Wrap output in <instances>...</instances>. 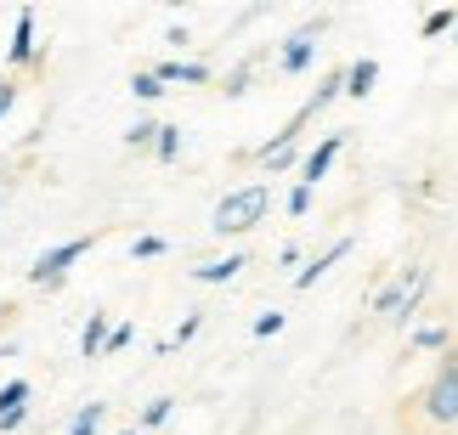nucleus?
I'll return each instance as SVG.
<instances>
[{
	"mask_svg": "<svg viewBox=\"0 0 458 435\" xmlns=\"http://www.w3.org/2000/svg\"><path fill=\"white\" fill-rule=\"evenodd\" d=\"M267 210H272V187L267 181H243V187H233V193L216 204L209 232L216 238H243V232H255V226L267 221Z\"/></svg>",
	"mask_w": 458,
	"mask_h": 435,
	"instance_id": "nucleus-1",
	"label": "nucleus"
},
{
	"mask_svg": "<svg viewBox=\"0 0 458 435\" xmlns=\"http://www.w3.org/2000/svg\"><path fill=\"white\" fill-rule=\"evenodd\" d=\"M97 249V232H80V238H63V243H51V249L34 255V266H29V283L34 289H63V277L80 266L85 255Z\"/></svg>",
	"mask_w": 458,
	"mask_h": 435,
	"instance_id": "nucleus-2",
	"label": "nucleus"
},
{
	"mask_svg": "<svg viewBox=\"0 0 458 435\" xmlns=\"http://www.w3.org/2000/svg\"><path fill=\"white\" fill-rule=\"evenodd\" d=\"M419 413H425L436 430H453V424H458V373H442V368H436L430 385H425V396H419Z\"/></svg>",
	"mask_w": 458,
	"mask_h": 435,
	"instance_id": "nucleus-3",
	"label": "nucleus"
},
{
	"mask_svg": "<svg viewBox=\"0 0 458 435\" xmlns=\"http://www.w3.org/2000/svg\"><path fill=\"white\" fill-rule=\"evenodd\" d=\"M301 130H306V119H301V113H289V125L277 130L272 142H260V147H255V164H260V170H289L294 159H301Z\"/></svg>",
	"mask_w": 458,
	"mask_h": 435,
	"instance_id": "nucleus-4",
	"label": "nucleus"
},
{
	"mask_svg": "<svg viewBox=\"0 0 458 435\" xmlns=\"http://www.w3.org/2000/svg\"><path fill=\"white\" fill-rule=\"evenodd\" d=\"M425 283V266H402L391 283H385L379 294H374V317H385V322H396L402 311H408V300H413V289Z\"/></svg>",
	"mask_w": 458,
	"mask_h": 435,
	"instance_id": "nucleus-5",
	"label": "nucleus"
},
{
	"mask_svg": "<svg viewBox=\"0 0 458 435\" xmlns=\"http://www.w3.org/2000/svg\"><path fill=\"white\" fill-rule=\"evenodd\" d=\"M34 29H40V12L23 6V12H17V23H12V46H6V63H12V68H34V63H40Z\"/></svg>",
	"mask_w": 458,
	"mask_h": 435,
	"instance_id": "nucleus-6",
	"label": "nucleus"
},
{
	"mask_svg": "<svg viewBox=\"0 0 458 435\" xmlns=\"http://www.w3.org/2000/svg\"><path fill=\"white\" fill-rule=\"evenodd\" d=\"M345 136H351V130H334V136H323V142H317V147L306 153V159H301V187H317V181L328 176L334 159L345 153Z\"/></svg>",
	"mask_w": 458,
	"mask_h": 435,
	"instance_id": "nucleus-7",
	"label": "nucleus"
},
{
	"mask_svg": "<svg viewBox=\"0 0 458 435\" xmlns=\"http://www.w3.org/2000/svg\"><path fill=\"white\" fill-rule=\"evenodd\" d=\"M29 396H34L29 379H6V385H0V435L29 424Z\"/></svg>",
	"mask_w": 458,
	"mask_h": 435,
	"instance_id": "nucleus-8",
	"label": "nucleus"
},
{
	"mask_svg": "<svg viewBox=\"0 0 458 435\" xmlns=\"http://www.w3.org/2000/svg\"><path fill=\"white\" fill-rule=\"evenodd\" d=\"M345 255H351V238H334L323 255H317V260H306V266L294 272V289H301V294H306V289H317V283H323V277H328L334 266H340Z\"/></svg>",
	"mask_w": 458,
	"mask_h": 435,
	"instance_id": "nucleus-9",
	"label": "nucleus"
},
{
	"mask_svg": "<svg viewBox=\"0 0 458 435\" xmlns=\"http://www.w3.org/2000/svg\"><path fill=\"white\" fill-rule=\"evenodd\" d=\"M340 96H345V68H328V74L317 79V91H311V96H306V102H301L294 113H301L306 125H311V119H317V113H328V108H334Z\"/></svg>",
	"mask_w": 458,
	"mask_h": 435,
	"instance_id": "nucleus-10",
	"label": "nucleus"
},
{
	"mask_svg": "<svg viewBox=\"0 0 458 435\" xmlns=\"http://www.w3.org/2000/svg\"><path fill=\"white\" fill-rule=\"evenodd\" d=\"M317 63V34H289L284 40V51H277V68H284V74H306V68Z\"/></svg>",
	"mask_w": 458,
	"mask_h": 435,
	"instance_id": "nucleus-11",
	"label": "nucleus"
},
{
	"mask_svg": "<svg viewBox=\"0 0 458 435\" xmlns=\"http://www.w3.org/2000/svg\"><path fill=\"white\" fill-rule=\"evenodd\" d=\"M243 266H250V255H221V260H204V266L199 272H192V283H204V289H221V283H233V277L243 272Z\"/></svg>",
	"mask_w": 458,
	"mask_h": 435,
	"instance_id": "nucleus-12",
	"label": "nucleus"
},
{
	"mask_svg": "<svg viewBox=\"0 0 458 435\" xmlns=\"http://www.w3.org/2000/svg\"><path fill=\"white\" fill-rule=\"evenodd\" d=\"M165 85H209V63H187V57H165L153 68Z\"/></svg>",
	"mask_w": 458,
	"mask_h": 435,
	"instance_id": "nucleus-13",
	"label": "nucleus"
},
{
	"mask_svg": "<svg viewBox=\"0 0 458 435\" xmlns=\"http://www.w3.org/2000/svg\"><path fill=\"white\" fill-rule=\"evenodd\" d=\"M108 328H114L108 311H91V317H85V328H80V356H85V362L102 356V345H108Z\"/></svg>",
	"mask_w": 458,
	"mask_h": 435,
	"instance_id": "nucleus-14",
	"label": "nucleus"
},
{
	"mask_svg": "<svg viewBox=\"0 0 458 435\" xmlns=\"http://www.w3.org/2000/svg\"><path fill=\"white\" fill-rule=\"evenodd\" d=\"M374 85H379V63H374V57H357V63L345 68V96H351V102L374 96Z\"/></svg>",
	"mask_w": 458,
	"mask_h": 435,
	"instance_id": "nucleus-15",
	"label": "nucleus"
},
{
	"mask_svg": "<svg viewBox=\"0 0 458 435\" xmlns=\"http://www.w3.org/2000/svg\"><path fill=\"white\" fill-rule=\"evenodd\" d=\"M447 345H453V328H442V322H425V328H413L408 351H436V356H442Z\"/></svg>",
	"mask_w": 458,
	"mask_h": 435,
	"instance_id": "nucleus-16",
	"label": "nucleus"
},
{
	"mask_svg": "<svg viewBox=\"0 0 458 435\" xmlns=\"http://www.w3.org/2000/svg\"><path fill=\"white\" fill-rule=\"evenodd\" d=\"M102 419H108V402H85L74 419H68L63 435H102Z\"/></svg>",
	"mask_w": 458,
	"mask_h": 435,
	"instance_id": "nucleus-17",
	"label": "nucleus"
},
{
	"mask_svg": "<svg viewBox=\"0 0 458 435\" xmlns=\"http://www.w3.org/2000/svg\"><path fill=\"white\" fill-rule=\"evenodd\" d=\"M453 23H458V6H436V12H425L419 34H425V40H442V34H453Z\"/></svg>",
	"mask_w": 458,
	"mask_h": 435,
	"instance_id": "nucleus-18",
	"label": "nucleus"
},
{
	"mask_svg": "<svg viewBox=\"0 0 458 435\" xmlns=\"http://www.w3.org/2000/svg\"><path fill=\"white\" fill-rule=\"evenodd\" d=\"M153 159H158V164H175V159H182V125H158Z\"/></svg>",
	"mask_w": 458,
	"mask_h": 435,
	"instance_id": "nucleus-19",
	"label": "nucleus"
},
{
	"mask_svg": "<svg viewBox=\"0 0 458 435\" xmlns=\"http://www.w3.org/2000/svg\"><path fill=\"white\" fill-rule=\"evenodd\" d=\"M153 142H158V119H153V113L136 119V125L125 130V147H131V153H153Z\"/></svg>",
	"mask_w": 458,
	"mask_h": 435,
	"instance_id": "nucleus-20",
	"label": "nucleus"
},
{
	"mask_svg": "<svg viewBox=\"0 0 458 435\" xmlns=\"http://www.w3.org/2000/svg\"><path fill=\"white\" fill-rule=\"evenodd\" d=\"M170 413H175V402L170 396H153V402L136 413V430H158V424H170Z\"/></svg>",
	"mask_w": 458,
	"mask_h": 435,
	"instance_id": "nucleus-21",
	"label": "nucleus"
},
{
	"mask_svg": "<svg viewBox=\"0 0 458 435\" xmlns=\"http://www.w3.org/2000/svg\"><path fill=\"white\" fill-rule=\"evenodd\" d=\"M131 96L136 102H158V96H165V79H158L153 68H142V74H131Z\"/></svg>",
	"mask_w": 458,
	"mask_h": 435,
	"instance_id": "nucleus-22",
	"label": "nucleus"
},
{
	"mask_svg": "<svg viewBox=\"0 0 458 435\" xmlns=\"http://www.w3.org/2000/svg\"><path fill=\"white\" fill-rule=\"evenodd\" d=\"M165 249H170V243L158 238V232H142V238H131V260H158Z\"/></svg>",
	"mask_w": 458,
	"mask_h": 435,
	"instance_id": "nucleus-23",
	"label": "nucleus"
},
{
	"mask_svg": "<svg viewBox=\"0 0 458 435\" xmlns=\"http://www.w3.org/2000/svg\"><path fill=\"white\" fill-rule=\"evenodd\" d=\"M131 339H136V322H114V328H108V345H102V356H119Z\"/></svg>",
	"mask_w": 458,
	"mask_h": 435,
	"instance_id": "nucleus-24",
	"label": "nucleus"
},
{
	"mask_svg": "<svg viewBox=\"0 0 458 435\" xmlns=\"http://www.w3.org/2000/svg\"><path fill=\"white\" fill-rule=\"evenodd\" d=\"M284 311H260V317H255V339H277V334H284Z\"/></svg>",
	"mask_w": 458,
	"mask_h": 435,
	"instance_id": "nucleus-25",
	"label": "nucleus"
},
{
	"mask_svg": "<svg viewBox=\"0 0 458 435\" xmlns=\"http://www.w3.org/2000/svg\"><path fill=\"white\" fill-rule=\"evenodd\" d=\"M250 79H255V63H238L233 74H226V91L221 96H243V91H250Z\"/></svg>",
	"mask_w": 458,
	"mask_h": 435,
	"instance_id": "nucleus-26",
	"label": "nucleus"
},
{
	"mask_svg": "<svg viewBox=\"0 0 458 435\" xmlns=\"http://www.w3.org/2000/svg\"><path fill=\"white\" fill-rule=\"evenodd\" d=\"M199 328H204V317H199V311H187V317L175 322V334H170V345H187L192 334H199Z\"/></svg>",
	"mask_w": 458,
	"mask_h": 435,
	"instance_id": "nucleus-27",
	"label": "nucleus"
},
{
	"mask_svg": "<svg viewBox=\"0 0 458 435\" xmlns=\"http://www.w3.org/2000/svg\"><path fill=\"white\" fill-rule=\"evenodd\" d=\"M12 108H17V79H6V74H0V125L12 119Z\"/></svg>",
	"mask_w": 458,
	"mask_h": 435,
	"instance_id": "nucleus-28",
	"label": "nucleus"
},
{
	"mask_svg": "<svg viewBox=\"0 0 458 435\" xmlns=\"http://www.w3.org/2000/svg\"><path fill=\"white\" fill-rule=\"evenodd\" d=\"M306 210H311V187H294V193H289V215L301 221Z\"/></svg>",
	"mask_w": 458,
	"mask_h": 435,
	"instance_id": "nucleus-29",
	"label": "nucleus"
},
{
	"mask_svg": "<svg viewBox=\"0 0 458 435\" xmlns=\"http://www.w3.org/2000/svg\"><path fill=\"white\" fill-rule=\"evenodd\" d=\"M0 210H6V181H0Z\"/></svg>",
	"mask_w": 458,
	"mask_h": 435,
	"instance_id": "nucleus-30",
	"label": "nucleus"
},
{
	"mask_svg": "<svg viewBox=\"0 0 458 435\" xmlns=\"http://www.w3.org/2000/svg\"><path fill=\"white\" fill-rule=\"evenodd\" d=\"M453 46H458V23H453Z\"/></svg>",
	"mask_w": 458,
	"mask_h": 435,
	"instance_id": "nucleus-31",
	"label": "nucleus"
},
{
	"mask_svg": "<svg viewBox=\"0 0 458 435\" xmlns=\"http://www.w3.org/2000/svg\"><path fill=\"white\" fill-rule=\"evenodd\" d=\"M119 435H136V430H119Z\"/></svg>",
	"mask_w": 458,
	"mask_h": 435,
	"instance_id": "nucleus-32",
	"label": "nucleus"
}]
</instances>
